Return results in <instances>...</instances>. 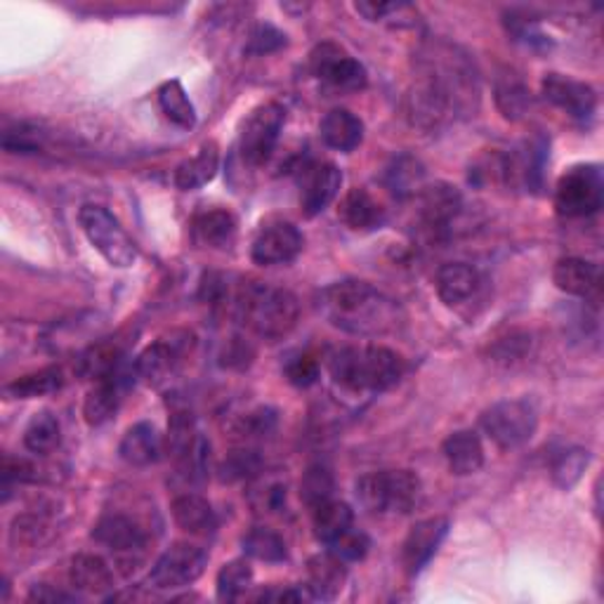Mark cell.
<instances>
[{"instance_id": "18", "label": "cell", "mask_w": 604, "mask_h": 604, "mask_svg": "<svg viewBox=\"0 0 604 604\" xmlns=\"http://www.w3.org/2000/svg\"><path fill=\"white\" fill-rule=\"evenodd\" d=\"M93 539L97 543H102L104 548L114 550V553L121 558L123 555L126 558L139 555L147 545L145 529H142L135 520L126 518V514H118V512L104 514V518L93 529Z\"/></svg>"}, {"instance_id": "32", "label": "cell", "mask_w": 604, "mask_h": 604, "mask_svg": "<svg viewBox=\"0 0 604 604\" xmlns=\"http://www.w3.org/2000/svg\"><path fill=\"white\" fill-rule=\"evenodd\" d=\"M158 104H162L164 114L177 128L191 131L197 126V110H194V104L187 97L180 81H166L158 87Z\"/></svg>"}, {"instance_id": "24", "label": "cell", "mask_w": 604, "mask_h": 604, "mask_svg": "<svg viewBox=\"0 0 604 604\" xmlns=\"http://www.w3.org/2000/svg\"><path fill=\"white\" fill-rule=\"evenodd\" d=\"M444 458H447L449 470L458 477L475 475L485 466V447L482 439L475 430H458L444 439Z\"/></svg>"}, {"instance_id": "4", "label": "cell", "mask_w": 604, "mask_h": 604, "mask_svg": "<svg viewBox=\"0 0 604 604\" xmlns=\"http://www.w3.org/2000/svg\"><path fill=\"white\" fill-rule=\"evenodd\" d=\"M237 314L243 326L262 341H281L295 329L300 305L298 298L287 289L246 283L237 295Z\"/></svg>"}, {"instance_id": "16", "label": "cell", "mask_w": 604, "mask_h": 604, "mask_svg": "<svg viewBox=\"0 0 604 604\" xmlns=\"http://www.w3.org/2000/svg\"><path fill=\"white\" fill-rule=\"evenodd\" d=\"M449 534V520L447 518H430L418 522L402 545V564L408 576L420 574L428 562L437 555L439 545Z\"/></svg>"}, {"instance_id": "6", "label": "cell", "mask_w": 604, "mask_h": 604, "mask_svg": "<svg viewBox=\"0 0 604 604\" xmlns=\"http://www.w3.org/2000/svg\"><path fill=\"white\" fill-rule=\"evenodd\" d=\"M83 235L95 246V251L112 268H133L137 260V246L123 225L104 206L87 204L79 212Z\"/></svg>"}, {"instance_id": "7", "label": "cell", "mask_w": 604, "mask_h": 604, "mask_svg": "<svg viewBox=\"0 0 604 604\" xmlns=\"http://www.w3.org/2000/svg\"><path fill=\"white\" fill-rule=\"evenodd\" d=\"M479 425L496 447L510 451L524 447L537 435L539 414L534 404L527 399H506L489 406L479 418Z\"/></svg>"}, {"instance_id": "26", "label": "cell", "mask_w": 604, "mask_h": 604, "mask_svg": "<svg viewBox=\"0 0 604 604\" xmlns=\"http://www.w3.org/2000/svg\"><path fill=\"white\" fill-rule=\"evenodd\" d=\"M337 216L352 229V232H373V229H381L385 225V208L371 197L366 189H350L341 208H337Z\"/></svg>"}, {"instance_id": "25", "label": "cell", "mask_w": 604, "mask_h": 604, "mask_svg": "<svg viewBox=\"0 0 604 604\" xmlns=\"http://www.w3.org/2000/svg\"><path fill=\"white\" fill-rule=\"evenodd\" d=\"M319 135L329 149L350 154L362 145L364 139V123L360 116H354L350 110H331L322 123H319Z\"/></svg>"}, {"instance_id": "19", "label": "cell", "mask_w": 604, "mask_h": 604, "mask_svg": "<svg viewBox=\"0 0 604 604\" xmlns=\"http://www.w3.org/2000/svg\"><path fill=\"white\" fill-rule=\"evenodd\" d=\"M460 208H464V197L447 183L425 187L420 194V220L433 235L444 232L458 218Z\"/></svg>"}, {"instance_id": "47", "label": "cell", "mask_w": 604, "mask_h": 604, "mask_svg": "<svg viewBox=\"0 0 604 604\" xmlns=\"http://www.w3.org/2000/svg\"><path fill=\"white\" fill-rule=\"evenodd\" d=\"M253 503L260 512H277L281 510L283 503H287V487L277 482L264 485V489L260 491V501H253Z\"/></svg>"}, {"instance_id": "40", "label": "cell", "mask_w": 604, "mask_h": 604, "mask_svg": "<svg viewBox=\"0 0 604 604\" xmlns=\"http://www.w3.org/2000/svg\"><path fill=\"white\" fill-rule=\"evenodd\" d=\"M423 175L425 170L416 158L399 156L387 170V185L397 194V197H408V194L416 191V187H420Z\"/></svg>"}, {"instance_id": "14", "label": "cell", "mask_w": 604, "mask_h": 604, "mask_svg": "<svg viewBox=\"0 0 604 604\" xmlns=\"http://www.w3.org/2000/svg\"><path fill=\"white\" fill-rule=\"evenodd\" d=\"M305 239H302L300 229L291 222H272L264 225L251 248V258L262 268H272V264H289L300 253Z\"/></svg>"}, {"instance_id": "1", "label": "cell", "mask_w": 604, "mask_h": 604, "mask_svg": "<svg viewBox=\"0 0 604 604\" xmlns=\"http://www.w3.org/2000/svg\"><path fill=\"white\" fill-rule=\"evenodd\" d=\"M479 104V81L470 60L449 43H433L418 55V79L406 112L414 126L439 131Z\"/></svg>"}, {"instance_id": "20", "label": "cell", "mask_w": 604, "mask_h": 604, "mask_svg": "<svg viewBox=\"0 0 604 604\" xmlns=\"http://www.w3.org/2000/svg\"><path fill=\"white\" fill-rule=\"evenodd\" d=\"M555 287L574 298H593L600 293L602 272L595 262L583 258H562L553 272Z\"/></svg>"}, {"instance_id": "46", "label": "cell", "mask_w": 604, "mask_h": 604, "mask_svg": "<svg viewBox=\"0 0 604 604\" xmlns=\"http://www.w3.org/2000/svg\"><path fill=\"white\" fill-rule=\"evenodd\" d=\"M274 428V414L268 412V408H258V412L248 414L246 418L239 420L237 433L243 437H258V435H268Z\"/></svg>"}, {"instance_id": "37", "label": "cell", "mask_w": 604, "mask_h": 604, "mask_svg": "<svg viewBox=\"0 0 604 604\" xmlns=\"http://www.w3.org/2000/svg\"><path fill=\"white\" fill-rule=\"evenodd\" d=\"M333 491H335V479L326 466H312L308 468L305 475H302L300 499L310 510L331 501Z\"/></svg>"}, {"instance_id": "34", "label": "cell", "mask_w": 604, "mask_h": 604, "mask_svg": "<svg viewBox=\"0 0 604 604\" xmlns=\"http://www.w3.org/2000/svg\"><path fill=\"white\" fill-rule=\"evenodd\" d=\"M60 441H62V428H60V420L55 414L41 412L29 420L27 430H24V447L31 454L48 456L60 447Z\"/></svg>"}, {"instance_id": "35", "label": "cell", "mask_w": 604, "mask_h": 604, "mask_svg": "<svg viewBox=\"0 0 604 604\" xmlns=\"http://www.w3.org/2000/svg\"><path fill=\"white\" fill-rule=\"evenodd\" d=\"M243 553L248 558L270 562V564L283 562L289 558L287 543H283V539L274 529H268V527H253L251 531H248V534L243 537Z\"/></svg>"}, {"instance_id": "45", "label": "cell", "mask_w": 604, "mask_h": 604, "mask_svg": "<svg viewBox=\"0 0 604 604\" xmlns=\"http://www.w3.org/2000/svg\"><path fill=\"white\" fill-rule=\"evenodd\" d=\"M283 45H287V33H281L272 24H258L251 33V39H248L246 50L251 52V55H270V52H277Z\"/></svg>"}, {"instance_id": "36", "label": "cell", "mask_w": 604, "mask_h": 604, "mask_svg": "<svg viewBox=\"0 0 604 604\" xmlns=\"http://www.w3.org/2000/svg\"><path fill=\"white\" fill-rule=\"evenodd\" d=\"M496 104L506 118L518 121L531 110V93L520 79L506 76L496 85Z\"/></svg>"}, {"instance_id": "9", "label": "cell", "mask_w": 604, "mask_h": 604, "mask_svg": "<svg viewBox=\"0 0 604 604\" xmlns=\"http://www.w3.org/2000/svg\"><path fill=\"white\" fill-rule=\"evenodd\" d=\"M287 123V110L277 102L260 104L241 128L239 149L248 166H264L277 149L279 135Z\"/></svg>"}, {"instance_id": "38", "label": "cell", "mask_w": 604, "mask_h": 604, "mask_svg": "<svg viewBox=\"0 0 604 604\" xmlns=\"http://www.w3.org/2000/svg\"><path fill=\"white\" fill-rule=\"evenodd\" d=\"M253 583V570L246 560L227 562L218 574V597L222 602L239 600Z\"/></svg>"}, {"instance_id": "12", "label": "cell", "mask_w": 604, "mask_h": 604, "mask_svg": "<svg viewBox=\"0 0 604 604\" xmlns=\"http://www.w3.org/2000/svg\"><path fill=\"white\" fill-rule=\"evenodd\" d=\"M135 378V362H126L112 373H106L104 378L93 381V389L87 393L83 404L85 420L91 425H104L106 420H112L123 402V395L128 393Z\"/></svg>"}, {"instance_id": "39", "label": "cell", "mask_w": 604, "mask_h": 604, "mask_svg": "<svg viewBox=\"0 0 604 604\" xmlns=\"http://www.w3.org/2000/svg\"><path fill=\"white\" fill-rule=\"evenodd\" d=\"M591 464V454L585 449H564L553 460V482L560 489H572Z\"/></svg>"}, {"instance_id": "30", "label": "cell", "mask_w": 604, "mask_h": 604, "mask_svg": "<svg viewBox=\"0 0 604 604\" xmlns=\"http://www.w3.org/2000/svg\"><path fill=\"white\" fill-rule=\"evenodd\" d=\"M218 162H220L218 147L212 145V142H208V145H204L191 158H187V162L177 166L175 170L177 189L194 191L208 185L218 173Z\"/></svg>"}, {"instance_id": "13", "label": "cell", "mask_w": 604, "mask_h": 604, "mask_svg": "<svg viewBox=\"0 0 604 604\" xmlns=\"http://www.w3.org/2000/svg\"><path fill=\"white\" fill-rule=\"evenodd\" d=\"M343 185V173L335 164H310L298 177L300 187V210L305 218L324 212L337 197Z\"/></svg>"}, {"instance_id": "31", "label": "cell", "mask_w": 604, "mask_h": 604, "mask_svg": "<svg viewBox=\"0 0 604 604\" xmlns=\"http://www.w3.org/2000/svg\"><path fill=\"white\" fill-rule=\"evenodd\" d=\"M312 524L316 539L329 545L331 541H335L337 537L345 534L347 529L354 527V512L347 503L331 499L312 510Z\"/></svg>"}, {"instance_id": "48", "label": "cell", "mask_w": 604, "mask_h": 604, "mask_svg": "<svg viewBox=\"0 0 604 604\" xmlns=\"http://www.w3.org/2000/svg\"><path fill=\"white\" fill-rule=\"evenodd\" d=\"M354 10H357L362 17H366L368 22H383L389 14L399 12L402 3H376V0H362V3H354Z\"/></svg>"}, {"instance_id": "21", "label": "cell", "mask_w": 604, "mask_h": 604, "mask_svg": "<svg viewBox=\"0 0 604 604\" xmlns=\"http://www.w3.org/2000/svg\"><path fill=\"white\" fill-rule=\"evenodd\" d=\"M191 232L201 246L227 251L237 241V218L225 208H206L194 216Z\"/></svg>"}, {"instance_id": "10", "label": "cell", "mask_w": 604, "mask_h": 604, "mask_svg": "<svg viewBox=\"0 0 604 604\" xmlns=\"http://www.w3.org/2000/svg\"><path fill=\"white\" fill-rule=\"evenodd\" d=\"M312 74L341 93H360L368 83L366 66L335 43H319L310 55Z\"/></svg>"}, {"instance_id": "29", "label": "cell", "mask_w": 604, "mask_h": 604, "mask_svg": "<svg viewBox=\"0 0 604 604\" xmlns=\"http://www.w3.org/2000/svg\"><path fill=\"white\" fill-rule=\"evenodd\" d=\"M71 585L85 595H106L114 589V574L100 555H79L71 562Z\"/></svg>"}, {"instance_id": "49", "label": "cell", "mask_w": 604, "mask_h": 604, "mask_svg": "<svg viewBox=\"0 0 604 604\" xmlns=\"http://www.w3.org/2000/svg\"><path fill=\"white\" fill-rule=\"evenodd\" d=\"M31 602H74V595H66L62 591L50 589V585H35V589L29 593Z\"/></svg>"}, {"instance_id": "44", "label": "cell", "mask_w": 604, "mask_h": 604, "mask_svg": "<svg viewBox=\"0 0 604 604\" xmlns=\"http://www.w3.org/2000/svg\"><path fill=\"white\" fill-rule=\"evenodd\" d=\"M260 468V458L256 451H235L225 458L220 468V477L225 482H237V479L251 477Z\"/></svg>"}, {"instance_id": "28", "label": "cell", "mask_w": 604, "mask_h": 604, "mask_svg": "<svg viewBox=\"0 0 604 604\" xmlns=\"http://www.w3.org/2000/svg\"><path fill=\"white\" fill-rule=\"evenodd\" d=\"M162 451H164L162 437H158L152 423L133 425V428L123 435L121 447H118L121 458L126 460L128 466H135V468H145V466L156 464V460L162 458Z\"/></svg>"}, {"instance_id": "42", "label": "cell", "mask_w": 604, "mask_h": 604, "mask_svg": "<svg viewBox=\"0 0 604 604\" xmlns=\"http://www.w3.org/2000/svg\"><path fill=\"white\" fill-rule=\"evenodd\" d=\"M319 373H322V366H319V360L310 352H298L283 366V376L295 387H312L319 381Z\"/></svg>"}, {"instance_id": "15", "label": "cell", "mask_w": 604, "mask_h": 604, "mask_svg": "<svg viewBox=\"0 0 604 604\" xmlns=\"http://www.w3.org/2000/svg\"><path fill=\"white\" fill-rule=\"evenodd\" d=\"M541 87L543 97L564 114H570L574 121L585 123L595 116L597 95L589 83L562 74H548Z\"/></svg>"}, {"instance_id": "33", "label": "cell", "mask_w": 604, "mask_h": 604, "mask_svg": "<svg viewBox=\"0 0 604 604\" xmlns=\"http://www.w3.org/2000/svg\"><path fill=\"white\" fill-rule=\"evenodd\" d=\"M62 383H64L62 371L50 366V368L27 373V376L12 381L10 385H6V395L10 399H35V397H45V395L58 393Z\"/></svg>"}, {"instance_id": "17", "label": "cell", "mask_w": 604, "mask_h": 604, "mask_svg": "<svg viewBox=\"0 0 604 604\" xmlns=\"http://www.w3.org/2000/svg\"><path fill=\"white\" fill-rule=\"evenodd\" d=\"M189 347H191L189 335H183V337L170 335V337H162V341L152 343L147 350H142V354L135 360L137 378L147 381L152 385L164 383L170 373L180 366Z\"/></svg>"}, {"instance_id": "3", "label": "cell", "mask_w": 604, "mask_h": 604, "mask_svg": "<svg viewBox=\"0 0 604 604\" xmlns=\"http://www.w3.org/2000/svg\"><path fill=\"white\" fill-rule=\"evenodd\" d=\"M329 371L337 385L352 393H385L402 381L406 364L393 350L366 345L335 350L329 357Z\"/></svg>"}, {"instance_id": "8", "label": "cell", "mask_w": 604, "mask_h": 604, "mask_svg": "<svg viewBox=\"0 0 604 604\" xmlns=\"http://www.w3.org/2000/svg\"><path fill=\"white\" fill-rule=\"evenodd\" d=\"M604 177L597 164L572 166L558 180L555 208L564 218H589L602 208Z\"/></svg>"}, {"instance_id": "5", "label": "cell", "mask_w": 604, "mask_h": 604, "mask_svg": "<svg viewBox=\"0 0 604 604\" xmlns=\"http://www.w3.org/2000/svg\"><path fill=\"white\" fill-rule=\"evenodd\" d=\"M357 499L371 514H408L420 501V479L412 470L368 472L357 479Z\"/></svg>"}, {"instance_id": "22", "label": "cell", "mask_w": 604, "mask_h": 604, "mask_svg": "<svg viewBox=\"0 0 604 604\" xmlns=\"http://www.w3.org/2000/svg\"><path fill=\"white\" fill-rule=\"evenodd\" d=\"M308 576H310L308 591H310L312 600L331 602L343 593L345 581H347V570H345V562L329 550V553L314 555L310 560Z\"/></svg>"}, {"instance_id": "41", "label": "cell", "mask_w": 604, "mask_h": 604, "mask_svg": "<svg viewBox=\"0 0 604 604\" xmlns=\"http://www.w3.org/2000/svg\"><path fill=\"white\" fill-rule=\"evenodd\" d=\"M45 133L29 123H17L14 128H8L3 133V147L10 154H33L43 149Z\"/></svg>"}, {"instance_id": "23", "label": "cell", "mask_w": 604, "mask_h": 604, "mask_svg": "<svg viewBox=\"0 0 604 604\" xmlns=\"http://www.w3.org/2000/svg\"><path fill=\"white\" fill-rule=\"evenodd\" d=\"M173 520L191 537H210L218 529V514L199 493L177 496L170 506Z\"/></svg>"}, {"instance_id": "27", "label": "cell", "mask_w": 604, "mask_h": 604, "mask_svg": "<svg viewBox=\"0 0 604 604\" xmlns=\"http://www.w3.org/2000/svg\"><path fill=\"white\" fill-rule=\"evenodd\" d=\"M437 295L444 305L458 308L468 302L479 289V274L466 262H449L437 272Z\"/></svg>"}, {"instance_id": "11", "label": "cell", "mask_w": 604, "mask_h": 604, "mask_svg": "<svg viewBox=\"0 0 604 604\" xmlns=\"http://www.w3.org/2000/svg\"><path fill=\"white\" fill-rule=\"evenodd\" d=\"M208 555L194 543H175L156 560L149 581L162 591H175L199 581L206 572Z\"/></svg>"}, {"instance_id": "2", "label": "cell", "mask_w": 604, "mask_h": 604, "mask_svg": "<svg viewBox=\"0 0 604 604\" xmlns=\"http://www.w3.org/2000/svg\"><path fill=\"white\" fill-rule=\"evenodd\" d=\"M319 310L333 326L354 335H385L402 324L397 302L360 279L331 283L319 298Z\"/></svg>"}, {"instance_id": "43", "label": "cell", "mask_w": 604, "mask_h": 604, "mask_svg": "<svg viewBox=\"0 0 604 604\" xmlns=\"http://www.w3.org/2000/svg\"><path fill=\"white\" fill-rule=\"evenodd\" d=\"M368 548H371V541L368 537L364 534V531L360 529H347L345 534L337 537L335 541L329 543V550L333 555L341 558L343 562H360L368 555Z\"/></svg>"}]
</instances>
